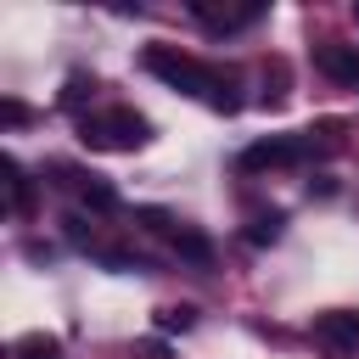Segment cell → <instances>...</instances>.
<instances>
[{
  "label": "cell",
  "mask_w": 359,
  "mask_h": 359,
  "mask_svg": "<svg viewBox=\"0 0 359 359\" xmlns=\"http://www.w3.org/2000/svg\"><path fill=\"white\" fill-rule=\"evenodd\" d=\"M140 67L151 79H163L168 90H180V95H202L213 112H241L236 79L219 73V67H208V62H196V56H185L180 45H146L140 50Z\"/></svg>",
  "instance_id": "obj_1"
},
{
  "label": "cell",
  "mask_w": 359,
  "mask_h": 359,
  "mask_svg": "<svg viewBox=\"0 0 359 359\" xmlns=\"http://www.w3.org/2000/svg\"><path fill=\"white\" fill-rule=\"evenodd\" d=\"M79 140L90 151H135L151 140V123L135 107H107V112H84L79 118Z\"/></svg>",
  "instance_id": "obj_2"
},
{
  "label": "cell",
  "mask_w": 359,
  "mask_h": 359,
  "mask_svg": "<svg viewBox=\"0 0 359 359\" xmlns=\"http://www.w3.org/2000/svg\"><path fill=\"white\" fill-rule=\"evenodd\" d=\"M309 337H314V348L325 359H353L359 353V309H325V314H314Z\"/></svg>",
  "instance_id": "obj_3"
},
{
  "label": "cell",
  "mask_w": 359,
  "mask_h": 359,
  "mask_svg": "<svg viewBox=\"0 0 359 359\" xmlns=\"http://www.w3.org/2000/svg\"><path fill=\"white\" fill-rule=\"evenodd\" d=\"M303 157H309L303 135H269V140H252V146L236 157V168H241V174H264V168H292V163H303Z\"/></svg>",
  "instance_id": "obj_4"
},
{
  "label": "cell",
  "mask_w": 359,
  "mask_h": 359,
  "mask_svg": "<svg viewBox=\"0 0 359 359\" xmlns=\"http://www.w3.org/2000/svg\"><path fill=\"white\" fill-rule=\"evenodd\" d=\"M191 17L208 28V34H236V28H252L264 17V6H208V0H191Z\"/></svg>",
  "instance_id": "obj_5"
},
{
  "label": "cell",
  "mask_w": 359,
  "mask_h": 359,
  "mask_svg": "<svg viewBox=\"0 0 359 359\" xmlns=\"http://www.w3.org/2000/svg\"><path fill=\"white\" fill-rule=\"evenodd\" d=\"M314 67L331 79V84H348V90H359V45H314Z\"/></svg>",
  "instance_id": "obj_6"
},
{
  "label": "cell",
  "mask_w": 359,
  "mask_h": 359,
  "mask_svg": "<svg viewBox=\"0 0 359 359\" xmlns=\"http://www.w3.org/2000/svg\"><path fill=\"white\" fill-rule=\"evenodd\" d=\"M174 252H180V264H191V269H208L213 264V241L196 230V224H174Z\"/></svg>",
  "instance_id": "obj_7"
},
{
  "label": "cell",
  "mask_w": 359,
  "mask_h": 359,
  "mask_svg": "<svg viewBox=\"0 0 359 359\" xmlns=\"http://www.w3.org/2000/svg\"><path fill=\"white\" fill-rule=\"evenodd\" d=\"M79 196H84V208H90V213H118V208H123V196H118L107 180H95V174H84Z\"/></svg>",
  "instance_id": "obj_8"
},
{
  "label": "cell",
  "mask_w": 359,
  "mask_h": 359,
  "mask_svg": "<svg viewBox=\"0 0 359 359\" xmlns=\"http://www.w3.org/2000/svg\"><path fill=\"white\" fill-rule=\"evenodd\" d=\"M11 359H62V342L50 331H28V337H17Z\"/></svg>",
  "instance_id": "obj_9"
},
{
  "label": "cell",
  "mask_w": 359,
  "mask_h": 359,
  "mask_svg": "<svg viewBox=\"0 0 359 359\" xmlns=\"http://www.w3.org/2000/svg\"><path fill=\"white\" fill-rule=\"evenodd\" d=\"M0 168H6V208H11V213H28V174H22V163L6 157Z\"/></svg>",
  "instance_id": "obj_10"
},
{
  "label": "cell",
  "mask_w": 359,
  "mask_h": 359,
  "mask_svg": "<svg viewBox=\"0 0 359 359\" xmlns=\"http://www.w3.org/2000/svg\"><path fill=\"white\" fill-rule=\"evenodd\" d=\"M196 325V309H185V303H174V309H157V331L168 337V331H191Z\"/></svg>",
  "instance_id": "obj_11"
},
{
  "label": "cell",
  "mask_w": 359,
  "mask_h": 359,
  "mask_svg": "<svg viewBox=\"0 0 359 359\" xmlns=\"http://www.w3.org/2000/svg\"><path fill=\"white\" fill-rule=\"evenodd\" d=\"M280 224H286L280 213H258V219L247 224V241H252V247H264V241H275V236H280Z\"/></svg>",
  "instance_id": "obj_12"
},
{
  "label": "cell",
  "mask_w": 359,
  "mask_h": 359,
  "mask_svg": "<svg viewBox=\"0 0 359 359\" xmlns=\"http://www.w3.org/2000/svg\"><path fill=\"white\" fill-rule=\"evenodd\" d=\"M95 90V79H84V73H73L67 79V90H62V107H84V95Z\"/></svg>",
  "instance_id": "obj_13"
},
{
  "label": "cell",
  "mask_w": 359,
  "mask_h": 359,
  "mask_svg": "<svg viewBox=\"0 0 359 359\" xmlns=\"http://www.w3.org/2000/svg\"><path fill=\"white\" fill-rule=\"evenodd\" d=\"M135 219H140L146 230H168V236H174V219H168L163 208H135Z\"/></svg>",
  "instance_id": "obj_14"
},
{
  "label": "cell",
  "mask_w": 359,
  "mask_h": 359,
  "mask_svg": "<svg viewBox=\"0 0 359 359\" xmlns=\"http://www.w3.org/2000/svg\"><path fill=\"white\" fill-rule=\"evenodd\" d=\"M135 353L140 359H168V342L163 337H146V342H135Z\"/></svg>",
  "instance_id": "obj_15"
},
{
  "label": "cell",
  "mask_w": 359,
  "mask_h": 359,
  "mask_svg": "<svg viewBox=\"0 0 359 359\" xmlns=\"http://www.w3.org/2000/svg\"><path fill=\"white\" fill-rule=\"evenodd\" d=\"M0 118L17 129V123H28V107H22V101H0Z\"/></svg>",
  "instance_id": "obj_16"
},
{
  "label": "cell",
  "mask_w": 359,
  "mask_h": 359,
  "mask_svg": "<svg viewBox=\"0 0 359 359\" xmlns=\"http://www.w3.org/2000/svg\"><path fill=\"white\" fill-rule=\"evenodd\" d=\"M353 17H359V6H353Z\"/></svg>",
  "instance_id": "obj_17"
}]
</instances>
